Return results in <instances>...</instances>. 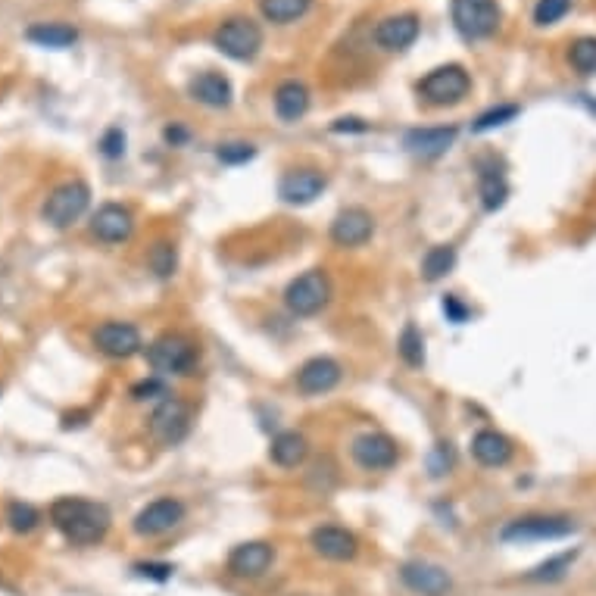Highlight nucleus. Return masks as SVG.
<instances>
[{"mask_svg": "<svg viewBox=\"0 0 596 596\" xmlns=\"http://www.w3.org/2000/svg\"><path fill=\"white\" fill-rule=\"evenodd\" d=\"M50 522L54 528L69 540L79 543V547H91V543H100L110 531V509L94 500H82V497H60L54 506H50Z\"/></svg>", "mask_w": 596, "mask_h": 596, "instance_id": "f257e3e1", "label": "nucleus"}, {"mask_svg": "<svg viewBox=\"0 0 596 596\" xmlns=\"http://www.w3.org/2000/svg\"><path fill=\"white\" fill-rule=\"evenodd\" d=\"M469 91H472L469 72L456 63L431 69L419 82V97L425 103H431V107H453V103H459Z\"/></svg>", "mask_w": 596, "mask_h": 596, "instance_id": "f03ea898", "label": "nucleus"}, {"mask_svg": "<svg viewBox=\"0 0 596 596\" xmlns=\"http://www.w3.org/2000/svg\"><path fill=\"white\" fill-rule=\"evenodd\" d=\"M91 203V188L85 181H66V185L54 188L44 203V222L54 228H69L79 222Z\"/></svg>", "mask_w": 596, "mask_h": 596, "instance_id": "7ed1b4c3", "label": "nucleus"}, {"mask_svg": "<svg viewBox=\"0 0 596 596\" xmlns=\"http://www.w3.org/2000/svg\"><path fill=\"white\" fill-rule=\"evenodd\" d=\"M147 362L160 375H188L197 362V347L185 334H163L147 347Z\"/></svg>", "mask_w": 596, "mask_h": 596, "instance_id": "20e7f679", "label": "nucleus"}, {"mask_svg": "<svg viewBox=\"0 0 596 596\" xmlns=\"http://www.w3.org/2000/svg\"><path fill=\"white\" fill-rule=\"evenodd\" d=\"M575 522L565 515H528L515 518L500 531L503 543H528V540H562L568 534H575Z\"/></svg>", "mask_w": 596, "mask_h": 596, "instance_id": "39448f33", "label": "nucleus"}, {"mask_svg": "<svg viewBox=\"0 0 596 596\" xmlns=\"http://www.w3.org/2000/svg\"><path fill=\"white\" fill-rule=\"evenodd\" d=\"M453 25L469 41L490 38L500 25L497 0H453Z\"/></svg>", "mask_w": 596, "mask_h": 596, "instance_id": "423d86ee", "label": "nucleus"}, {"mask_svg": "<svg viewBox=\"0 0 596 596\" xmlns=\"http://www.w3.org/2000/svg\"><path fill=\"white\" fill-rule=\"evenodd\" d=\"M331 297V281L322 269H309L300 278H294L284 291V303L294 316H316Z\"/></svg>", "mask_w": 596, "mask_h": 596, "instance_id": "0eeeda50", "label": "nucleus"}, {"mask_svg": "<svg viewBox=\"0 0 596 596\" xmlns=\"http://www.w3.org/2000/svg\"><path fill=\"white\" fill-rule=\"evenodd\" d=\"M213 41L231 60H253L259 54V47H263V32H259V25L253 19L235 16L219 25Z\"/></svg>", "mask_w": 596, "mask_h": 596, "instance_id": "6e6552de", "label": "nucleus"}, {"mask_svg": "<svg viewBox=\"0 0 596 596\" xmlns=\"http://www.w3.org/2000/svg\"><path fill=\"white\" fill-rule=\"evenodd\" d=\"M191 431V409L175 397H166L150 416V434L160 447H175Z\"/></svg>", "mask_w": 596, "mask_h": 596, "instance_id": "1a4fd4ad", "label": "nucleus"}, {"mask_svg": "<svg viewBox=\"0 0 596 596\" xmlns=\"http://www.w3.org/2000/svg\"><path fill=\"white\" fill-rule=\"evenodd\" d=\"M181 518H185V503L175 497H160L147 503L138 515H135V534L141 537H160L166 531H172Z\"/></svg>", "mask_w": 596, "mask_h": 596, "instance_id": "9d476101", "label": "nucleus"}, {"mask_svg": "<svg viewBox=\"0 0 596 596\" xmlns=\"http://www.w3.org/2000/svg\"><path fill=\"white\" fill-rule=\"evenodd\" d=\"M350 453H353L359 469H366V472H384L397 462V444L387 434H378V431L359 434L353 440Z\"/></svg>", "mask_w": 596, "mask_h": 596, "instance_id": "9b49d317", "label": "nucleus"}, {"mask_svg": "<svg viewBox=\"0 0 596 596\" xmlns=\"http://www.w3.org/2000/svg\"><path fill=\"white\" fill-rule=\"evenodd\" d=\"M400 578L412 593H419V596H447L453 590L450 572L434 562H406L400 568Z\"/></svg>", "mask_w": 596, "mask_h": 596, "instance_id": "f8f14e48", "label": "nucleus"}, {"mask_svg": "<svg viewBox=\"0 0 596 596\" xmlns=\"http://www.w3.org/2000/svg\"><path fill=\"white\" fill-rule=\"evenodd\" d=\"M275 559V550H272V543L266 540H247L241 543V547L231 550L228 556V572L235 575V578H263L269 572V565Z\"/></svg>", "mask_w": 596, "mask_h": 596, "instance_id": "ddd939ff", "label": "nucleus"}, {"mask_svg": "<svg viewBox=\"0 0 596 596\" xmlns=\"http://www.w3.org/2000/svg\"><path fill=\"white\" fill-rule=\"evenodd\" d=\"M375 231L372 213H366L362 206H347L331 222V241L338 247H362Z\"/></svg>", "mask_w": 596, "mask_h": 596, "instance_id": "4468645a", "label": "nucleus"}, {"mask_svg": "<svg viewBox=\"0 0 596 596\" xmlns=\"http://www.w3.org/2000/svg\"><path fill=\"white\" fill-rule=\"evenodd\" d=\"M94 344L100 353H107L113 359H128L141 350V331L128 322H103L94 331Z\"/></svg>", "mask_w": 596, "mask_h": 596, "instance_id": "2eb2a0df", "label": "nucleus"}, {"mask_svg": "<svg viewBox=\"0 0 596 596\" xmlns=\"http://www.w3.org/2000/svg\"><path fill=\"white\" fill-rule=\"evenodd\" d=\"M91 231H94V238L103 241V244H122V241L132 238L135 219H132V213L125 210V206L103 203L100 210L91 216Z\"/></svg>", "mask_w": 596, "mask_h": 596, "instance_id": "dca6fc26", "label": "nucleus"}, {"mask_svg": "<svg viewBox=\"0 0 596 596\" xmlns=\"http://www.w3.org/2000/svg\"><path fill=\"white\" fill-rule=\"evenodd\" d=\"M341 366L334 362L331 356H316V359H306L300 372H297V387L300 394L306 397H316V394H328L331 387L341 384Z\"/></svg>", "mask_w": 596, "mask_h": 596, "instance_id": "f3484780", "label": "nucleus"}, {"mask_svg": "<svg viewBox=\"0 0 596 596\" xmlns=\"http://www.w3.org/2000/svg\"><path fill=\"white\" fill-rule=\"evenodd\" d=\"M325 191V175L316 169H294L278 181V197L291 206L313 203Z\"/></svg>", "mask_w": 596, "mask_h": 596, "instance_id": "a211bd4d", "label": "nucleus"}, {"mask_svg": "<svg viewBox=\"0 0 596 596\" xmlns=\"http://www.w3.org/2000/svg\"><path fill=\"white\" fill-rule=\"evenodd\" d=\"M309 543H313V550L331 562H347L356 556L359 550V540L353 531L347 528H338V525H322L313 531V537H309Z\"/></svg>", "mask_w": 596, "mask_h": 596, "instance_id": "6ab92c4d", "label": "nucleus"}, {"mask_svg": "<svg viewBox=\"0 0 596 596\" xmlns=\"http://www.w3.org/2000/svg\"><path fill=\"white\" fill-rule=\"evenodd\" d=\"M416 38H419V16H412V13L387 16L375 29V41L384 50H406Z\"/></svg>", "mask_w": 596, "mask_h": 596, "instance_id": "aec40b11", "label": "nucleus"}, {"mask_svg": "<svg viewBox=\"0 0 596 596\" xmlns=\"http://www.w3.org/2000/svg\"><path fill=\"white\" fill-rule=\"evenodd\" d=\"M456 141V128H412L406 135L409 153H416L422 160H434L440 153H447Z\"/></svg>", "mask_w": 596, "mask_h": 596, "instance_id": "412c9836", "label": "nucleus"}, {"mask_svg": "<svg viewBox=\"0 0 596 596\" xmlns=\"http://www.w3.org/2000/svg\"><path fill=\"white\" fill-rule=\"evenodd\" d=\"M472 456L487 469H497V465H506L512 459V440L494 428H484L472 437Z\"/></svg>", "mask_w": 596, "mask_h": 596, "instance_id": "4be33fe9", "label": "nucleus"}, {"mask_svg": "<svg viewBox=\"0 0 596 596\" xmlns=\"http://www.w3.org/2000/svg\"><path fill=\"white\" fill-rule=\"evenodd\" d=\"M191 97L200 100L203 107H213L222 110L231 103L235 91H231V82L225 79L222 72H200L197 79H191Z\"/></svg>", "mask_w": 596, "mask_h": 596, "instance_id": "5701e85b", "label": "nucleus"}, {"mask_svg": "<svg viewBox=\"0 0 596 596\" xmlns=\"http://www.w3.org/2000/svg\"><path fill=\"white\" fill-rule=\"evenodd\" d=\"M306 453H309V444L300 431H281L269 447V459L281 465V469H297L306 459Z\"/></svg>", "mask_w": 596, "mask_h": 596, "instance_id": "b1692460", "label": "nucleus"}, {"mask_svg": "<svg viewBox=\"0 0 596 596\" xmlns=\"http://www.w3.org/2000/svg\"><path fill=\"white\" fill-rule=\"evenodd\" d=\"M306 110H309V91H306L303 82H284V85H278V91H275V113L284 122L303 119Z\"/></svg>", "mask_w": 596, "mask_h": 596, "instance_id": "393cba45", "label": "nucleus"}, {"mask_svg": "<svg viewBox=\"0 0 596 596\" xmlns=\"http://www.w3.org/2000/svg\"><path fill=\"white\" fill-rule=\"evenodd\" d=\"M25 38H29L32 44H38V47L66 50V47H72L75 41H79V32H75L72 25H66V22H38V25H32L29 32H25Z\"/></svg>", "mask_w": 596, "mask_h": 596, "instance_id": "a878e982", "label": "nucleus"}, {"mask_svg": "<svg viewBox=\"0 0 596 596\" xmlns=\"http://www.w3.org/2000/svg\"><path fill=\"white\" fill-rule=\"evenodd\" d=\"M453 266H456V247L437 244V247H431V250L425 253V259H422V275H425V281H440L444 275L453 272Z\"/></svg>", "mask_w": 596, "mask_h": 596, "instance_id": "bb28decb", "label": "nucleus"}, {"mask_svg": "<svg viewBox=\"0 0 596 596\" xmlns=\"http://www.w3.org/2000/svg\"><path fill=\"white\" fill-rule=\"evenodd\" d=\"M309 4H313V0H259V10H263L269 22L284 25V22L300 19L309 10Z\"/></svg>", "mask_w": 596, "mask_h": 596, "instance_id": "cd10ccee", "label": "nucleus"}, {"mask_svg": "<svg viewBox=\"0 0 596 596\" xmlns=\"http://www.w3.org/2000/svg\"><path fill=\"white\" fill-rule=\"evenodd\" d=\"M397 353L403 356V362H406V366H412V369H419L422 362H425V338H422V331L412 325V322L400 331Z\"/></svg>", "mask_w": 596, "mask_h": 596, "instance_id": "c85d7f7f", "label": "nucleus"}, {"mask_svg": "<svg viewBox=\"0 0 596 596\" xmlns=\"http://www.w3.org/2000/svg\"><path fill=\"white\" fill-rule=\"evenodd\" d=\"M147 266L150 272L157 275V278H169L178 266V253L169 241H160V244H153L150 253H147Z\"/></svg>", "mask_w": 596, "mask_h": 596, "instance_id": "c756f323", "label": "nucleus"}, {"mask_svg": "<svg viewBox=\"0 0 596 596\" xmlns=\"http://www.w3.org/2000/svg\"><path fill=\"white\" fill-rule=\"evenodd\" d=\"M568 60L581 75H593L596 72V38H578L568 50Z\"/></svg>", "mask_w": 596, "mask_h": 596, "instance_id": "7c9ffc66", "label": "nucleus"}, {"mask_svg": "<svg viewBox=\"0 0 596 596\" xmlns=\"http://www.w3.org/2000/svg\"><path fill=\"white\" fill-rule=\"evenodd\" d=\"M506 194H509V188H506V181H503L500 172H484L481 175V200H484L487 210H497V206H503Z\"/></svg>", "mask_w": 596, "mask_h": 596, "instance_id": "2f4dec72", "label": "nucleus"}, {"mask_svg": "<svg viewBox=\"0 0 596 596\" xmlns=\"http://www.w3.org/2000/svg\"><path fill=\"white\" fill-rule=\"evenodd\" d=\"M575 550H568V553H559V556H553L550 562H543V565H537L534 572L528 575V581H559L565 572H568V565L575 562Z\"/></svg>", "mask_w": 596, "mask_h": 596, "instance_id": "473e14b6", "label": "nucleus"}, {"mask_svg": "<svg viewBox=\"0 0 596 596\" xmlns=\"http://www.w3.org/2000/svg\"><path fill=\"white\" fill-rule=\"evenodd\" d=\"M7 522H10V528H13L16 534H29V531L41 522V515H38V509L29 506V503H10Z\"/></svg>", "mask_w": 596, "mask_h": 596, "instance_id": "72a5a7b5", "label": "nucleus"}, {"mask_svg": "<svg viewBox=\"0 0 596 596\" xmlns=\"http://www.w3.org/2000/svg\"><path fill=\"white\" fill-rule=\"evenodd\" d=\"M568 10H572V0H537L534 22L537 25H556L559 19L568 16Z\"/></svg>", "mask_w": 596, "mask_h": 596, "instance_id": "f704fd0d", "label": "nucleus"}, {"mask_svg": "<svg viewBox=\"0 0 596 596\" xmlns=\"http://www.w3.org/2000/svg\"><path fill=\"white\" fill-rule=\"evenodd\" d=\"M515 116H518V107H512V103H506V107H494V110H487L475 119V132H490V128L506 125Z\"/></svg>", "mask_w": 596, "mask_h": 596, "instance_id": "c9c22d12", "label": "nucleus"}, {"mask_svg": "<svg viewBox=\"0 0 596 596\" xmlns=\"http://www.w3.org/2000/svg\"><path fill=\"white\" fill-rule=\"evenodd\" d=\"M253 147L250 144H244V141H238V144H222L219 150H216V157L225 163V166H241V163H247V160H253Z\"/></svg>", "mask_w": 596, "mask_h": 596, "instance_id": "e433bc0d", "label": "nucleus"}, {"mask_svg": "<svg viewBox=\"0 0 596 596\" xmlns=\"http://www.w3.org/2000/svg\"><path fill=\"white\" fill-rule=\"evenodd\" d=\"M450 465H453V447H450V444H437V447H434V453H431V459H428L431 475H434V478L447 475V472H450Z\"/></svg>", "mask_w": 596, "mask_h": 596, "instance_id": "4c0bfd02", "label": "nucleus"}, {"mask_svg": "<svg viewBox=\"0 0 596 596\" xmlns=\"http://www.w3.org/2000/svg\"><path fill=\"white\" fill-rule=\"evenodd\" d=\"M132 397H135V400H166L169 391H166L163 381L150 378V381H138V384L132 387Z\"/></svg>", "mask_w": 596, "mask_h": 596, "instance_id": "58836bf2", "label": "nucleus"}, {"mask_svg": "<svg viewBox=\"0 0 596 596\" xmlns=\"http://www.w3.org/2000/svg\"><path fill=\"white\" fill-rule=\"evenodd\" d=\"M100 150H103V157L119 160L125 153V132L122 128H110V132L100 138Z\"/></svg>", "mask_w": 596, "mask_h": 596, "instance_id": "ea45409f", "label": "nucleus"}, {"mask_svg": "<svg viewBox=\"0 0 596 596\" xmlns=\"http://www.w3.org/2000/svg\"><path fill=\"white\" fill-rule=\"evenodd\" d=\"M172 572H175V568H172V565H166V562H138V565H135V575H141V578H153V581H169V578H172Z\"/></svg>", "mask_w": 596, "mask_h": 596, "instance_id": "a19ab883", "label": "nucleus"}, {"mask_svg": "<svg viewBox=\"0 0 596 596\" xmlns=\"http://www.w3.org/2000/svg\"><path fill=\"white\" fill-rule=\"evenodd\" d=\"M444 313H447V319H450L453 325H462L465 319H469V306H462L453 294H447V297H444Z\"/></svg>", "mask_w": 596, "mask_h": 596, "instance_id": "79ce46f5", "label": "nucleus"}, {"mask_svg": "<svg viewBox=\"0 0 596 596\" xmlns=\"http://www.w3.org/2000/svg\"><path fill=\"white\" fill-rule=\"evenodd\" d=\"M166 141L169 144H181V141H188V132H185V128H178V125H169L166 128Z\"/></svg>", "mask_w": 596, "mask_h": 596, "instance_id": "37998d69", "label": "nucleus"}, {"mask_svg": "<svg viewBox=\"0 0 596 596\" xmlns=\"http://www.w3.org/2000/svg\"><path fill=\"white\" fill-rule=\"evenodd\" d=\"M359 119H338L334 122V132H347V128H356V132H366V125H356Z\"/></svg>", "mask_w": 596, "mask_h": 596, "instance_id": "c03bdc74", "label": "nucleus"}]
</instances>
